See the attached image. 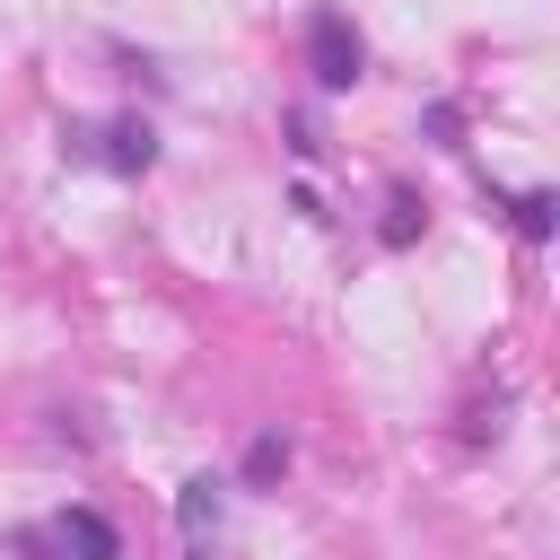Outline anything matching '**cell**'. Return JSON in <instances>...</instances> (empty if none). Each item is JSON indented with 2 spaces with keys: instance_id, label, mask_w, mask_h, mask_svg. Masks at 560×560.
<instances>
[{
  "instance_id": "obj_1",
  "label": "cell",
  "mask_w": 560,
  "mask_h": 560,
  "mask_svg": "<svg viewBox=\"0 0 560 560\" xmlns=\"http://www.w3.org/2000/svg\"><path fill=\"white\" fill-rule=\"evenodd\" d=\"M306 61H315L324 88H350V79H359V35H350L341 9H315V18H306Z\"/></svg>"
},
{
  "instance_id": "obj_2",
  "label": "cell",
  "mask_w": 560,
  "mask_h": 560,
  "mask_svg": "<svg viewBox=\"0 0 560 560\" xmlns=\"http://www.w3.org/2000/svg\"><path fill=\"white\" fill-rule=\"evenodd\" d=\"M35 551H79V560H114L122 542H114V525H105L96 508H61V516H52V534H35Z\"/></svg>"
},
{
  "instance_id": "obj_3",
  "label": "cell",
  "mask_w": 560,
  "mask_h": 560,
  "mask_svg": "<svg viewBox=\"0 0 560 560\" xmlns=\"http://www.w3.org/2000/svg\"><path fill=\"white\" fill-rule=\"evenodd\" d=\"M105 140H114V149H105L114 166H149V158H158V140H149V122H114Z\"/></svg>"
},
{
  "instance_id": "obj_4",
  "label": "cell",
  "mask_w": 560,
  "mask_h": 560,
  "mask_svg": "<svg viewBox=\"0 0 560 560\" xmlns=\"http://www.w3.org/2000/svg\"><path fill=\"white\" fill-rule=\"evenodd\" d=\"M175 516H184V534L201 542V534H210V516H219V499H210V481H184V499H175Z\"/></svg>"
},
{
  "instance_id": "obj_5",
  "label": "cell",
  "mask_w": 560,
  "mask_h": 560,
  "mask_svg": "<svg viewBox=\"0 0 560 560\" xmlns=\"http://www.w3.org/2000/svg\"><path fill=\"white\" fill-rule=\"evenodd\" d=\"M516 228H525V236H551V192H525V201H516Z\"/></svg>"
},
{
  "instance_id": "obj_6",
  "label": "cell",
  "mask_w": 560,
  "mask_h": 560,
  "mask_svg": "<svg viewBox=\"0 0 560 560\" xmlns=\"http://www.w3.org/2000/svg\"><path fill=\"white\" fill-rule=\"evenodd\" d=\"M280 464H289V455H280V438H254V455H245V472H254V481H271Z\"/></svg>"
}]
</instances>
